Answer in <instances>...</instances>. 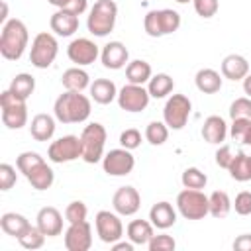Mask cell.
<instances>
[{"instance_id": "cell-35", "label": "cell", "mask_w": 251, "mask_h": 251, "mask_svg": "<svg viewBox=\"0 0 251 251\" xmlns=\"http://www.w3.org/2000/svg\"><path fill=\"white\" fill-rule=\"evenodd\" d=\"M169 137V126L165 122H149V126L145 127V139L151 145H163Z\"/></svg>"}, {"instance_id": "cell-2", "label": "cell", "mask_w": 251, "mask_h": 251, "mask_svg": "<svg viewBox=\"0 0 251 251\" xmlns=\"http://www.w3.org/2000/svg\"><path fill=\"white\" fill-rule=\"evenodd\" d=\"M29 41V33L27 27L22 20L12 18L2 25V33H0V55L8 61H18Z\"/></svg>"}, {"instance_id": "cell-14", "label": "cell", "mask_w": 251, "mask_h": 251, "mask_svg": "<svg viewBox=\"0 0 251 251\" xmlns=\"http://www.w3.org/2000/svg\"><path fill=\"white\" fill-rule=\"evenodd\" d=\"M67 55L76 67H86L98 59L100 51H98V45L94 41H90L88 37H78L69 43Z\"/></svg>"}, {"instance_id": "cell-38", "label": "cell", "mask_w": 251, "mask_h": 251, "mask_svg": "<svg viewBox=\"0 0 251 251\" xmlns=\"http://www.w3.org/2000/svg\"><path fill=\"white\" fill-rule=\"evenodd\" d=\"M41 161H43V157H41L39 153H35V151H24V153L18 155V159H16V167H18L20 173L27 175V173H29L35 165H39Z\"/></svg>"}, {"instance_id": "cell-23", "label": "cell", "mask_w": 251, "mask_h": 251, "mask_svg": "<svg viewBox=\"0 0 251 251\" xmlns=\"http://www.w3.org/2000/svg\"><path fill=\"white\" fill-rule=\"evenodd\" d=\"M25 178H27V182H29L35 190H47V188H51V184H53V180H55V173H53V169H51L45 161H41L39 165H35V167L25 175Z\"/></svg>"}, {"instance_id": "cell-5", "label": "cell", "mask_w": 251, "mask_h": 251, "mask_svg": "<svg viewBox=\"0 0 251 251\" xmlns=\"http://www.w3.org/2000/svg\"><path fill=\"white\" fill-rule=\"evenodd\" d=\"M176 208L186 220H202L206 214H210V200L202 190L184 188L176 196Z\"/></svg>"}, {"instance_id": "cell-48", "label": "cell", "mask_w": 251, "mask_h": 251, "mask_svg": "<svg viewBox=\"0 0 251 251\" xmlns=\"http://www.w3.org/2000/svg\"><path fill=\"white\" fill-rule=\"evenodd\" d=\"M233 161V153H231V147L229 145H220V149L216 151V165L220 169H229Z\"/></svg>"}, {"instance_id": "cell-3", "label": "cell", "mask_w": 251, "mask_h": 251, "mask_svg": "<svg viewBox=\"0 0 251 251\" xmlns=\"http://www.w3.org/2000/svg\"><path fill=\"white\" fill-rule=\"evenodd\" d=\"M116 18H118V6L114 0H96V4L90 8L86 27L92 35L106 37L114 29Z\"/></svg>"}, {"instance_id": "cell-21", "label": "cell", "mask_w": 251, "mask_h": 251, "mask_svg": "<svg viewBox=\"0 0 251 251\" xmlns=\"http://www.w3.org/2000/svg\"><path fill=\"white\" fill-rule=\"evenodd\" d=\"M202 137L208 143L220 145L227 137V124H226V120L222 116H208L204 120V126H202Z\"/></svg>"}, {"instance_id": "cell-34", "label": "cell", "mask_w": 251, "mask_h": 251, "mask_svg": "<svg viewBox=\"0 0 251 251\" xmlns=\"http://www.w3.org/2000/svg\"><path fill=\"white\" fill-rule=\"evenodd\" d=\"M45 233L37 227V226H29L20 237H18V241H20V245L24 247V249H39V247H43V243H45Z\"/></svg>"}, {"instance_id": "cell-11", "label": "cell", "mask_w": 251, "mask_h": 251, "mask_svg": "<svg viewBox=\"0 0 251 251\" xmlns=\"http://www.w3.org/2000/svg\"><path fill=\"white\" fill-rule=\"evenodd\" d=\"M102 167H104V173L110 175V176H126L133 171L135 159H133L131 151L126 149V147L110 149L102 157Z\"/></svg>"}, {"instance_id": "cell-50", "label": "cell", "mask_w": 251, "mask_h": 251, "mask_svg": "<svg viewBox=\"0 0 251 251\" xmlns=\"http://www.w3.org/2000/svg\"><path fill=\"white\" fill-rule=\"evenodd\" d=\"M233 249H235V251H251V235H249V233H243V235L235 237Z\"/></svg>"}, {"instance_id": "cell-47", "label": "cell", "mask_w": 251, "mask_h": 251, "mask_svg": "<svg viewBox=\"0 0 251 251\" xmlns=\"http://www.w3.org/2000/svg\"><path fill=\"white\" fill-rule=\"evenodd\" d=\"M233 208L239 216H249L251 214V192L249 190H241L237 196H235V202H233Z\"/></svg>"}, {"instance_id": "cell-39", "label": "cell", "mask_w": 251, "mask_h": 251, "mask_svg": "<svg viewBox=\"0 0 251 251\" xmlns=\"http://www.w3.org/2000/svg\"><path fill=\"white\" fill-rule=\"evenodd\" d=\"M229 118L235 120V118H247L251 120V98L249 96H243V98H235L229 106Z\"/></svg>"}, {"instance_id": "cell-8", "label": "cell", "mask_w": 251, "mask_h": 251, "mask_svg": "<svg viewBox=\"0 0 251 251\" xmlns=\"http://www.w3.org/2000/svg\"><path fill=\"white\" fill-rule=\"evenodd\" d=\"M192 112V102L184 94H173L163 108V122L171 129H182Z\"/></svg>"}, {"instance_id": "cell-29", "label": "cell", "mask_w": 251, "mask_h": 251, "mask_svg": "<svg viewBox=\"0 0 251 251\" xmlns=\"http://www.w3.org/2000/svg\"><path fill=\"white\" fill-rule=\"evenodd\" d=\"M153 76V71H151V65L143 59H135V61H129L126 65V78L127 82L131 84H145L149 82V78Z\"/></svg>"}, {"instance_id": "cell-45", "label": "cell", "mask_w": 251, "mask_h": 251, "mask_svg": "<svg viewBox=\"0 0 251 251\" xmlns=\"http://www.w3.org/2000/svg\"><path fill=\"white\" fill-rule=\"evenodd\" d=\"M18 180V175H16V169L8 163H2L0 165V190H10Z\"/></svg>"}, {"instance_id": "cell-26", "label": "cell", "mask_w": 251, "mask_h": 251, "mask_svg": "<svg viewBox=\"0 0 251 251\" xmlns=\"http://www.w3.org/2000/svg\"><path fill=\"white\" fill-rule=\"evenodd\" d=\"M61 82H63V86H65L67 90L82 92L84 88L90 86V76H88V73H86L84 69H80V67H71V69H67V71L63 73Z\"/></svg>"}, {"instance_id": "cell-16", "label": "cell", "mask_w": 251, "mask_h": 251, "mask_svg": "<svg viewBox=\"0 0 251 251\" xmlns=\"http://www.w3.org/2000/svg\"><path fill=\"white\" fill-rule=\"evenodd\" d=\"M100 59H102V65L106 69L118 71V69H124L129 63V51L122 41H110L102 47Z\"/></svg>"}, {"instance_id": "cell-41", "label": "cell", "mask_w": 251, "mask_h": 251, "mask_svg": "<svg viewBox=\"0 0 251 251\" xmlns=\"http://www.w3.org/2000/svg\"><path fill=\"white\" fill-rule=\"evenodd\" d=\"M86 214H88V208H86V204L80 202V200H73V202L65 208V218H67L69 224L86 220Z\"/></svg>"}, {"instance_id": "cell-32", "label": "cell", "mask_w": 251, "mask_h": 251, "mask_svg": "<svg viewBox=\"0 0 251 251\" xmlns=\"http://www.w3.org/2000/svg\"><path fill=\"white\" fill-rule=\"evenodd\" d=\"M10 90H12L18 98L27 100V98L33 94V90H35V78H33L31 75H27V73H20V75H16V76L12 78Z\"/></svg>"}, {"instance_id": "cell-31", "label": "cell", "mask_w": 251, "mask_h": 251, "mask_svg": "<svg viewBox=\"0 0 251 251\" xmlns=\"http://www.w3.org/2000/svg\"><path fill=\"white\" fill-rule=\"evenodd\" d=\"M229 175L231 178L239 180V182H245V180H251V155L239 151L233 155V161L229 165Z\"/></svg>"}, {"instance_id": "cell-9", "label": "cell", "mask_w": 251, "mask_h": 251, "mask_svg": "<svg viewBox=\"0 0 251 251\" xmlns=\"http://www.w3.org/2000/svg\"><path fill=\"white\" fill-rule=\"evenodd\" d=\"M47 157L53 163H71L82 157V145L78 135H63L47 147Z\"/></svg>"}, {"instance_id": "cell-17", "label": "cell", "mask_w": 251, "mask_h": 251, "mask_svg": "<svg viewBox=\"0 0 251 251\" xmlns=\"http://www.w3.org/2000/svg\"><path fill=\"white\" fill-rule=\"evenodd\" d=\"M37 227L47 235V237H55L61 235L63 231V216L57 208L53 206H45L37 212Z\"/></svg>"}, {"instance_id": "cell-10", "label": "cell", "mask_w": 251, "mask_h": 251, "mask_svg": "<svg viewBox=\"0 0 251 251\" xmlns=\"http://www.w3.org/2000/svg\"><path fill=\"white\" fill-rule=\"evenodd\" d=\"M94 226H96V233L100 237L102 243H116L122 239L124 235V224L120 220V214L110 212V210H100L94 218Z\"/></svg>"}, {"instance_id": "cell-49", "label": "cell", "mask_w": 251, "mask_h": 251, "mask_svg": "<svg viewBox=\"0 0 251 251\" xmlns=\"http://www.w3.org/2000/svg\"><path fill=\"white\" fill-rule=\"evenodd\" d=\"M86 8H88L86 0H69V2L63 6V10H69V12H73L75 16H80L82 12H86Z\"/></svg>"}, {"instance_id": "cell-7", "label": "cell", "mask_w": 251, "mask_h": 251, "mask_svg": "<svg viewBox=\"0 0 251 251\" xmlns=\"http://www.w3.org/2000/svg\"><path fill=\"white\" fill-rule=\"evenodd\" d=\"M59 53V43L55 39V35L41 31L33 37L31 41V49H29V63L35 69H47L53 65L55 57Z\"/></svg>"}, {"instance_id": "cell-46", "label": "cell", "mask_w": 251, "mask_h": 251, "mask_svg": "<svg viewBox=\"0 0 251 251\" xmlns=\"http://www.w3.org/2000/svg\"><path fill=\"white\" fill-rule=\"evenodd\" d=\"M192 2H194V10L200 18H212V16H216V12L220 8L218 0H192Z\"/></svg>"}, {"instance_id": "cell-13", "label": "cell", "mask_w": 251, "mask_h": 251, "mask_svg": "<svg viewBox=\"0 0 251 251\" xmlns=\"http://www.w3.org/2000/svg\"><path fill=\"white\" fill-rule=\"evenodd\" d=\"M65 247L69 251H88L92 247V227L86 220L75 222L65 231Z\"/></svg>"}, {"instance_id": "cell-15", "label": "cell", "mask_w": 251, "mask_h": 251, "mask_svg": "<svg viewBox=\"0 0 251 251\" xmlns=\"http://www.w3.org/2000/svg\"><path fill=\"white\" fill-rule=\"evenodd\" d=\"M112 206L120 216H133L141 208V196L133 186H120L114 192Z\"/></svg>"}, {"instance_id": "cell-42", "label": "cell", "mask_w": 251, "mask_h": 251, "mask_svg": "<svg viewBox=\"0 0 251 251\" xmlns=\"http://www.w3.org/2000/svg\"><path fill=\"white\" fill-rule=\"evenodd\" d=\"M249 127H251V120H247V118H235V120H231V127H229L231 139L237 141V143H243Z\"/></svg>"}, {"instance_id": "cell-33", "label": "cell", "mask_w": 251, "mask_h": 251, "mask_svg": "<svg viewBox=\"0 0 251 251\" xmlns=\"http://www.w3.org/2000/svg\"><path fill=\"white\" fill-rule=\"evenodd\" d=\"M208 200H210V214L214 218H218V220L220 218H226L229 214L231 206H233V202L229 200L227 192H224V190H214L208 196Z\"/></svg>"}, {"instance_id": "cell-30", "label": "cell", "mask_w": 251, "mask_h": 251, "mask_svg": "<svg viewBox=\"0 0 251 251\" xmlns=\"http://www.w3.org/2000/svg\"><path fill=\"white\" fill-rule=\"evenodd\" d=\"M173 88H175V80L167 73H157L147 82V90L151 98H165L173 92Z\"/></svg>"}, {"instance_id": "cell-27", "label": "cell", "mask_w": 251, "mask_h": 251, "mask_svg": "<svg viewBox=\"0 0 251 251\" xmlns=\"http://www.w3.org/2000/svg\"><path fill=\"white\" fill-rule=\"evenodd\" d=\"M29 226H31L29 220H27L25 216H22V214H16V212H6V214H2V218H0V227H2V231L8 233V235H12V237H16V239H18Z\"/></svg>"}, {"instance_id": "cell-24", "label": "cell", "mask_w": 251, "mask_h": 251, "mask_svg": "<svg viewBox=\"0 0 251 251\" xmlns=\"http://www.w3.org/2000/svg\"><path fill=\"white\" fill-rule=\"evenodd\" d=\"M90 98L98 104H110L118 98V88L110 78H96L90 82Z\"/></svg>"}, {"instance_id": "cell-40", "label": "cell", "mask_w": 251, "mask_h": 251, "mask_svg": "<svg viewBox=\"0 0 251 251\" xmlns=\"http://www.w3.org/2000/svg\"><path fill=\"white\" fill-rule=\"evenodd\" d=\"M143 27H145V33H147V35H151V37H161V35H163L159 10H151V12H147V14H145Z\"/></svg>"}, {"instance_id": "cell-20", "label": "cell", "mask_w": 251, "mask_h": 251, "mask_svg": "<svg viewBox=\"0 0 251 251\" xmlns=\"http://www.w3.org/2000/svg\"><path fill=\"white\" fill-rule=\"evenodd\" d=\"M149 220L157 229H169L176 222V212L171 202H157L149 210Z\"/></svg>"}, {"instance_id": "cell-25", "label": "cell", "mask_w": 251, "mask_h": 251, "mask_svg": "<svg viewBox=\"0 0 251 251\" xmlns=\"http://www.w3.org/2000/svg\"><path fill=\"white\" fill-rule=\"evenodd\" d=\"M153 224L147 222V220H133L127 224V237L133 245H147L151 241V237L155 235L153 233Z\"/></svg>"}, {"instance_id": "cell-44", "label": "cell", "mask_w": 251, "mask_h": 251, "mask_svg": "<svg viewBox=\"0 0 251 251\" xmlns=\"http://www.w3.org/2000/svg\"><path fill=\"white\" fill-rule=\"evenodd\" d=\"M120 145L133 151L141 145V133L135 129V127H129V129H124L122 135H120Z\"/></svg>"}, {"instance_id": "cell-4", "label": "cell", "mask_w": 251, "mask_h": 251, "mask_svg": "<svg viewBox=\"0 0 251 251\" xmlns=\"http://www.w3.org/2000/svg\"><path fill=\"white\" fill-rule=\"evenodd\" d=\"M106 127L98 122L88 124L80 133V145H82V159L90 165L98 163L104 157L106 147Z\"/></svg>"}, {"instance_id": "cell-51", "label": "cell", "mask_w": 251, "mask_h": 251, "mask_svg": "<svg viewBox=\"0 0 251 251\" xmlns=\"http://www.w3.org/2000/svg\"><path fill=\"white\" fill-rule=\"evenodd\" d=\"M114 251H133V243L131 241H116L112 243Z\"/></svg>"}, {"instance_id": "cell-22", "label": "cell", "mask_w": 251, "mask_h": 251, "mask_svg": "<svg viewBox=\"0 0 251 251\" xmlns=\"http://www.w3.org/2000/svg\"><path fill=\"white\" fill-rule=\"evenodd\" d=\"M55 120L53 116L49 114H37L33 116L31 120V126H29V133L35 141H49L55 133Z\"/></svg>"}, {"instance_id": "cell-18", "label": "cell", "mask_w": 251, "mask_h": 251, "mask_svg": "<svg viewBox=\"0 0 251 251\" xmlns=\"http://www.w3.org/2000/svg\"><path fill=\"white\" fill-rule=\"evenodd\" d=\"M49 25H51V29H53L57 35L69 37V35H73V33L78 29V16H75V14L69 12V10L59 8V10L51 16Z\"/></svg>"}, {"instance_id": "cell-19", "label": "cell", "mask_w": 251, "mask_h": 251, "mask_svg": "<svg viewBox=\"0 0 251 251\" xmlns=\"http://www.w3.org/2000/svg\"><path fill=\"white\" fill-rule=\"evenodd\" d=\"M222 75L229 80H243L249 75V61L243 55L231 53L222 61Z\"/></svg>"}, {"instance_id": "cell-1", "label": "cell", "mask_w": 251, "mask_h": 251, "mask_svg": "<svg viewBox=\"0 0 251 251\" xmlns=\"http://www.w3.org/2000/svg\"><path fill=\"white\" fill-rule=\"evenodd\" d=\"M90 112H92L90 98L75 90H67L65 94H61L53 106V114L61 124H80L88 120Z\"/></svg>"}, {"instance_id": "cell-53", "label": "cell", "mask_w": 251, "mask_h": 251, "mask_svg": "<svg viewBox=\"0 0 251 251\" xmlns=\"http://www.w3.org/2000/svg\"><path fill=\"white\" fill-rule=\"evenodd\" d=\"M47 2H49V4H53V6H57V8H63L69 0H47Z\"/></svg>"}, {"instance_id": "cell-55", "label": "cell", "mask_w": 251, "mask_h": 251, "mask_svg": "<svg viewBox=\"0 0 251 251\" xmlns=\"http://www.w3.org/2000/svg\"><path fill=\"white\" fill-rule=\"evenodd\" d=\"M175 2H178V4H186V2H190V0H175Z\"/></svg>"}, {"instance_id": "cell-6", "label": "cell", "mask_w": 251, "mask_h": 251, "mask_svg": "<svg viewBox=\"0 0 251 251\" xmlns=\"http://www.w3.org/2000/svg\"><path fill=\"white\" fill-rule=\"evenodd\" d=\"M0 108H2V122L8 129H20L27 124L25 100L18 98L10 88L0 94Z\"/></svg>"}, {"instance_id": "cell-43", "label": "cell", "mask_w": 251, "mask_h": 251, "mask_svg": "<svg viewBox=\"0 0 251 251\" xmlns=\"http://www.w3.org/2000/svg\"><path fill=\"white\" fill-rule=\"evenodd\" d=\"M149 251H173L176 247V241L167 235V233H161V235H153L151 241L147 243Z\"/></svg>"}, {"instance_id": "cell-36", "label": "cell", "mask_w": 251, "mask_h": 251, "mask_svg": "<svg viewBox=\"0 0 251 251\" xmlns=\"http://www.w3.org/2000/svg\"><path fill=\"white\" fill-rule=\"evenodd\" d=\"M180 180H182V186H184V188L202 190V188L206 186V182H208V176H206L200 169H196V167H188V169H184Z\"/></svg>"}, {"instance_id": "cell-52", "label": "cell", "mask_w": 251, "mask_h": 251, "mask_svg": "<svg viewBox=\"0 0 251 251\" xmlns=\"http://www.w3.org/2000/svg\"><path fill=\"white\" fill-rule=\"evenodd\" d=\"M243 90H245V94L251 98V73L243 78Z\"/></svg>"}, {"instance_id": "cell-28", "label": "cell", "mask_w": 251, "mask_h": 251, "mask_svg": "<svg viewBox=\"0 0 251 251\" xmlns=\"http://www.w3.org/2000/svg\"><path fill=\"white\" fill-rule=\"evenodd\" d=\"M196 88L204 94H216L222 88V76L214 69H200L194 76Z\"/></svg>"}, {"instance_id": "cell-12", "label": "cell", "mask_w": 251, "mask_h": 251, "mask_svg": "<svg viewBox=\"0 0 251 251\" xmlns=\"http://www.w3.org/2000/svg\"><path fill=\"white\" fill-rule=\"evenodd\" d=\"M149 90L143 88V84H131L127 82L118 90V104L126 112H141L149 104Z\"/></svg>"}, {"instance_id": "cell-54", "label": "cell", "mask_w": 251, "mask_h": 251, "mask_svg": "<svg viewBox=\"0 0 251 251\" xmlns=\"http://www.w3.org/2000/svg\"><path fill=\"white\" fill-rule=\"evenodd\" d=\"M243 143H245V145H251V127H249V131H247V135H245Z\"/></svg>"}, {"instance_id": "cell-37", "label": "cell", "mask_w": 251, "mask_h": 251, "mask_svg": "<svg viewBox=\"0 0 251 251\" xmlns=\"http://www.w3.org/2000/svg\"><path fill=\"white\" fill-rule=\"evenodd\" d=\"M159 16H161V27H163V35H169V33H175L178 27H180V14L175 12V10H159Z\"/></svg>"}]
</instances>
